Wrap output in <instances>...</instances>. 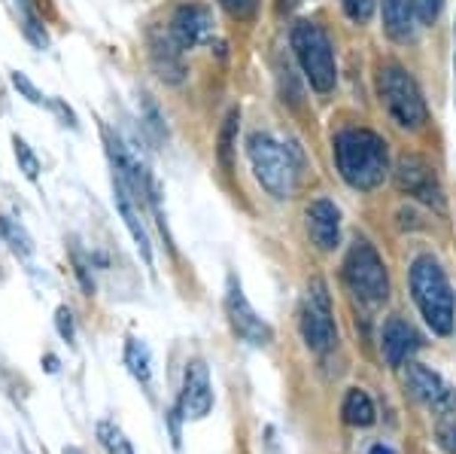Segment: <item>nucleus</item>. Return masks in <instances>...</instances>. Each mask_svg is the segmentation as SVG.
I'll return each mask as SVG.
<instances>
[{"label": "nucleus", "instance_id": "obj_1", "mask_svg": "<svg viewBox=\"0 0 456 454\" xmlns=\"http://www.w3.org/2000/svg\"><path fill=\"white\" fill-rule=\"evenodd\" d=\"M335 165L353 189H378L389 177V153L384 137L369 128H347L335 137Z\"/></svg>", "mask_w": 456, "mask_h": 454}, {"label": "nucleus", "instance_id": "obj_2", "mask_svg": "<svg viewBox=\"0 0 456 454\" xmlns=\"http://www.w3.org/2000/svg\"><path fill=\"white\" fill-rule=\"evenodd\" d=\"M411 296L432 333L451 335L456 324V293L447 281L444 268L432 256H417L411 266Z\"/></svg>", "mask_w": 456, "mask_h": 454}, {"label": "nucleus", "instance_id": "obj_3", "mask_svg": "<svg viewBox=\"0 0 456 454\" xmlns=\"http://www.w3.org/2000/svg\"><path fill=\"white\" fill-rule=\"evenodd\" d=\"M292 53H296L301 70H305L307 83L314 86V92L329 95L338 83V64H335V49L329 34L314 21H296L289 34Z\"/></svg>", "mask_w": 456, "mask_h": 454}, {"label": "nucleus", "instance_id": "obj_4", "mask_svg": "<svg viewBox=\"0 0 456 454\" xmlns=\"http://www.w3.org/2000/svg\"><path fill=\"white\" fill-rule=\"evenodd\" d=\"M247 156L256 180L274 199H289L292 189H296V162H292L289 150L271 135H265V131H253L247 137Z\"/></svg>", "mask_w": 456, "mask_h": 454}, {"label": "nucleus", "instance_id": "obj_5", "mask_svg": "<svg viewBox=\"0 0 456 454\" xmlns=\"http://www.w3.org/2000/svg\"><path fill=\"white\" fill-rule=\"evenodd\" d=\"M380 98H384L389 116L402 128H420L426 122L423 92L402 64H384L380 68Z\"/></svg>", "mask_w": 456, "mask_h": 454}, {"label": "nucleus", "instance_id": "obj_6", "mask_svg": "<svg viewBox=\"0 0 456 454\" xmlns=\"http://www.w3.org/2000/svg\"><path fill=\"white\" fill-rule=\"evenodd\" d=\"M344 281H347V287L369 305H380L389 299L387 266L369 241H356V244L350 247L347 260H344Z\"/></svg>", "mask_w": 456, "mask_h": 454}, {"label": "nucleus", "instance_id": "obj_7", "mask_svg": "<svg viewBox=\"0 0 456 454\" xmlns=\"http://www.w3.org/2000/svg\"><path fill=\"white\" fill-rule=\"evenodd\" d=\"M301 335L305 345L314 354H326L338 345V326L332 318V299H329L326 281L314 277L305 296V309H301Z\"/></svg>", "mask_w": 456, "mask_h": 454}, {"label": "nucleus", "instance_id": "obj_8", "mask_svg": "<svg viewBox=\"0 0 456 454\" xmlns=\"http://www.w3.org/2000/svg\"><path fill=\"white\" fill-rule=\"evenodd\" d=\"M393 180L404 195L429 204V208H436V210H444V189H441L436 165H432L429 159L417 156V153L402 156L399 162H395Z\"/></svg>", "mask_w": 456, "mask_h": 454}, {"label": "nucleus", "instance_id": "obj_9", "mask_svg": "<svg viewBox=\"0 0 456 454\" xmlns=\"http://www.w3.org/2000/svg\"><path fill=\"white\" fill-rule=\"evenodd\" d=\"M225 314L228 324H232L234 333L253 348H265L274 339V329L268 326V320H262L256 309L249 305V299L244 296V287H240L238 275H228V287H225Z\"/></svg>", "mask_w": 456, "mask_h": 454}, {"label": "nucleus", "instance_id": "obj_10", "mask_svg": "<svg viewBox=\"0 0 456 454\" xmlns=\"http://www.w3.org/2000/svg\"><path fill=\"white\" fill-rule=\"evenodd\" d=\"M213 409V382L210 369L204 360L186 363V376H183V393H180V412L183 418L201 421L208 418Z\"/></svg>", "mask_w": 456, "mask_h": 454}, {"label": "nucleus", "instance_id": "obj_11", "mask_svg": "<svg viewBox=\"0 0 456 454\" xmlns=\"http://www.w3.org/2000/svg\"><path fill=\"white\" fill-rule=\"evenodd\" d=\"M167 31L180 49H192L198 43H208L213 34V12L204 4H183L174 10Z\"/></svg>", "mask_w": 456, "mask_h": 454}, {"label": "nucleus", "instance_id": "obj_12", "mask_svg": "<svg viewBox=\"0 0 456 454\" xmlns=\"http://www.w3.org/2000/svg\"><path fill=\"white\" fill-rule=\"evenodd\" d=\"M408 387L423 406L429 409H438V412L451 415L453 409V391L444 384V378L438 372H432L429 366L423 363H411L408 366Z\"/></svg>", "mask_w": 456, "mask_h": 454}, {"label": "nucleus", "instance_id": "obj_13", "mask_svg": "<svg viewBox=\"0 0 456 454\" xmlns=\"http://www.w3.org/2000/svg\"><path fill=\"white\" fill-rule=\"evenodd\" d=\"M307 235H311L314 247L322 253L335 251L341 241V214H338L335 202L316 199L307 208Z\"/></svg>", "mask_w": 456, "mask_h": 454}, {"label": "nucleus", "instance_id": "obj_14", "mask_svg": "<svg viewBox=\"0 0 456 454\" xmlns=\"http://www.w3.org/2000/svg\"><path fill=\"white\" fill-rule=\"evenodd\" d=\"M150 62L165 83H180V79L186 77L183 49L176 46L171 31H152L150 34Z\"/></svg>", "mask_w": 456, "mask_h": 454}, {"label": "nucleus", "instance_id": "obj_15", "mask_svg": "<svg viewBox=\"0 0 456 454\" xmlns=\"http://www.w3.org/2000/svg\"><path fill=\"white\" fill-rule=\"evenodd\" d=\"M420 348V335L417 329L402 318H389L384 324V335H380V351H384V360L399 369L414 351Z\"/></svg>", "mask_w": 456, "mask_h": 454}, {"label": "nucleus", "instance_id": "obj_16", "mask_svg": "<svg viewBox=\"0 0 456 454\" xmlns=\"http://www.w3.org/2000/svg\"><path fill=\"white\" fill-rule=\"evenodd\" d=\"M113 193H116V208H119V214H122V219H125V229H128V232H131V238H134L137 253L143 256L146 266H152V244H150V235H146V229H143L141 204L131 199V193H128V189H125L116 177H113Z\"/></svg>", "mask_w": 456, "mask_h": 454}, {"label": "nucleus", "instance_id": "obj_17", "mask_svg": "<svg viewBox=\"0 0 456 454\" xmlns=\"http://www.w3.org/2000/svg\"><path fill=\"white\" fill-rule=\"evenodd\" d=\"M417 16L411 0H384V31L393 37L395 43H408L417 34Z\"/></svg>", "mask_w": 456, "mask_h": 454}, {"label": "nucleus", "instance_id": "obj_18", "mask_svg": "<svg viewBox=\"0 0 456 454\" xmlns=\"http://www.w3.org/2000/svg\"><path fill=\"white\" fill-rule=\"evenodd\" d=\"M125 366H128L131 376L141 382L143 391H150L152 387V354L141 339L125 342Z\"/></svg>", "mask_w": 456, "mask_h": 454}, {"label": "nucleus", "instance_id": "obj_19", "mask_svg": "<svg viewBox=\"0 0 456 454\" xmlns=\"http://www.w3.org/2000/svg\"><path fill=\"white\" fill-rule=\"evenodd\" d=\"M341 412H344V421L353 424V427H371L374 418H378L371 397H369L365 391H359V387H353V391H347Z\"/></svg>", "mask_w": 456, "mask_h": 454}, {"label": "nucleus", "instance_id": "obj_20", "mask_svg": "<svg viewBox=\"0 0 456 454\" xmlns=\"http://www.w3.org/2000/svg\"><path fill=\"white\" fill-rule=\"evenodd\" d=\"M238 126H240V110H228L223 128H219V165L223 171H232V156H234V141H238Z\"/></svg>", "mask_w": 456, "mask_h": 454}, {"label": "nucleus", "instance_id": "obj_21", "mask_svg": "<svg viewBox=\"0 0 456 454\" xmlns=\"http://www.w3.org/2000/svg\"><path fill=\"white\" fill-rule=\"evenodd\" d=\"M98 442L107 454H134L131 439L122 433V427H116L113 421H98Z\"/></svg>", "mask_w": 456, "mask_h": 454}, {"label": "nucleus", "instance_id": "obj_22", "mask_svg": "<svg viewBox=\"0 0 456 454\" xmlns=\"http://www.w3.org/2000/svg\"><path fill=\"white\" fill-rule=\"evenodd\" d=\"M16 4H19V12H21V28H25V37L34 43L37 49H46L49 46V37H46V31H43L40 19H37L31 0H16Z\"/></svg>", "mask_w": 456, "mask_h": 454}, {"label": "nucleus", "instance_id": "obj_23", "mask_svg": "<svg viewBox=\"0 0 456 454\" xmlns=\"http://www.w3.org/2000/svg\"><path fill=\"white\" fill-rule=\"evenodd\" d=\"M0 235H4L6 241H10V247H12V251H16L19 256H31L34 244H31V238H28V232L21 229L19 223H12V219L0 217Z\"/></svg>", "mask_w": 456, "mask_h": 454}, {"label": "nucleus", "instance_id": "obj_24", "mask_svg": "<svg viewBox=\"0 0 456 454\" xmlns=\"http://www.w3.org/2000/svg\"><path fill=\"white\" fill-rule=\"evenodd\" d=\"M12 146H16V162H19V171H25L28 180H37L40 177V159L34 156V150L28 146L21 137L16 135L12 137Z\"/></svg>", "mask_w": 456, "mask_h": 454}, {"label": "nucleus", "instance_id": "obj_25", "mask_svg": "<svg viewBox=\"0 0 456 454\" xmlns=\"http://www.w3.org/2000/svg\"><path fill=\"white\" fill-rule=\"evenodd\" d=\"M344 4V12H347L350 21H356V25H365V21H371L374 10H378V0H341Z\"/></svg>", "mask_w": 456, "mask_h": 454}, {"label": "nucleus", "instance_id": "obj_26", "mask_svg": "<svg viewBox=\"0 0 456 454\" xmlns=\"http://www.w3.org/2000/svg\"><path fill=\"white\" fill-rule=\"evenodd\" d=\"M411 6H414V16L420 25H432V21H438L444 0H411Z\"/></svg>", "mask_w": 456, "mask_h": 454}, {"label": "nucleus", "instance_id": "obj_27", "mask_svg": "<svg viewBox=\"0 0 456 454\" xmlns=\"http://www.w3.org/2000/svg\"><path fill=\"white\" fill-rule=\"evenodd\" d=\"M219 6L234 19H253L256 12V0H219Z\"/></svg>", "mask_w": 456, "mask_h": 454}, {"label": "nucleus", "instance_id": "obj_28", "mask_svg": "<svg viewBox=\"0 0 456 454\" xmlns=\"http://www.w3.org/2000/svg\"><path fill=\"white\" fill-rule=\"evenodd\" d=\"M12 86H16V89L25 95V98L31 101V104H46V98H43L40 89H37V86L25 77V73H12Z\"/></svg>", "mask_w": 456, "mask_h": 454}, {"label": "nucleus", "instance_id": "obj_29", "mask_svg": "<svg viewBox=\"0 0 456 454\" xmlns=\"http://www.w3.org/2000/svg\"><path fill=\"white\" fill-rule=\"evenodd\" d=\"M55 326H58V335H61L64 342L77 339V329H73V314H70V309H64V305L55 311Z\"/></svg>", "mask_w": 456, "mask_h": 454}, {"label": "nucleus", "instance_id": "obj_30", "mask_svg": "<svg viewBox=\"0 0 456 454\" xmlns=\"http://www.w3.org/2000/svg\"><path fill=\"white\" fill-rule=\"evenodd\" d=\"M438 442H441V449H444V451L456 454V424H451V421L438 424Z\"/></svg>", "mask_w": 456, "mask_h": 454}, {"label": "nucleus", "instance_id": "obj_31", "mask_svg": "<svg viewBox=\"0 0 456 454\" xmlns=\"http://www.w3.org/2000/svg\"><path fill=\"white\" fill-rule=\"evenodd\" d=\"M73 262H77V277H79V281H83V290L88 293V296H92V293H94V281H92V277H88L86 262L79 260V256H73Z\"/></svg>", "mask_w": 456, "mask_h": 454}, {"label": "nucleus", "instance_id": "obj_32", "mask_svg": "<svg viewBox=\"0 0 456 454\" xmlns=\"http://www.w3.org/2000/svg\"><path fill=\"white\" fill-rule=\"evenodd\" d=\"M49 104H53V110L58 116H61L64 120V126H70V128H77V116H73V110L70 107H64L61 101H49Z\"/></svg>", "mask_w": 456, "mask_h": 454}, {"label": "nucleus", "instance_id": "obj_33", "mask_svg": "<svg viewBox=\"0 0 456 454\" xmlns=\"http://www.w3.org/2000/svg\"><path fill=\"white\" fill-rule=\"evenodd\" d=\"M298 4H301V0H277V10H281V12H292Z\"/></svg>", "mask_w": 456, "mask_h": 454}, {"label": "nucleus", "instance_id": "obj_34", "mask_svg": "<svg viewBox=\"0 0 456 454\" xmlns=\"http://www.w3.org/2000/svg\"><path fill=\"white\" fill-rule=\"evenodd\" d=\"M371 454H393V449H389V445H374Z\"/></svg>", "mask_w": 456, "mask_h": 454}, {"label": "nucleus", "instance_id": "obj_35", "mask_svg": "<svg viewBox=\"0 0 456 454\" xmlns=\"http://www.w3.org/2000/svg\"><path fill=\"white\" fill-rule=\"evenodd\" d=\"M64 454H83V451H77V449H64Z\"/></svg>", "mask_w": 456, "mask_h": 454}, {"label": "nucleus", "instance_id": "obj_36", "mask_svg": "<svg viewBox=\"0 0 456 454\" xmlns=\"http://www.w3.org/2000/svg\"><path fill=\"white\" fill-rule=\"evenodd\" d=\"M453 70H456V58H453Z\"/></svg>", "mask_w": 456, "mask_h": 454}]
</instances>
